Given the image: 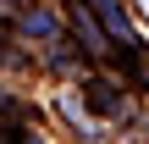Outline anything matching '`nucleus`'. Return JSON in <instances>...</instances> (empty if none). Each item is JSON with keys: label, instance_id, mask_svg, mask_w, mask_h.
Here are the masks:
<instances>
[{"label": "nucleus", "instance_id": "1", "mask_svg": "<svg viewBox=\"0 0 149 144\" xmlns=\"http://www.w3.org/2000/svg\"><path fill=\"white\" fill-rule=\"evenodd\" d=\"M94 6H100V17H105V28H111V33H116V39L127 44V39H133V22L122 17V6H116V0H94Z\"/></svg>", "mask_w": 149, "mask_h": 144}, {"label": "nucleus", "instance_id": "2", "mask_svg": "<svg viewBox=\"0 0 149 144\" xmlns=\"http://www.w3.org/2000/svg\"><path fill=\"white\" fill-rule=\"evenodd\" d=\"M72 28H83V39H88V50H105V39H100V28L83 17V11H72Z\"/></svg>", "mask_w": 149, "mask_h": 144}, {"label": "nucleus", "instance_id": "3", "mask_svg": "<svg viewBox=\"0 0 149 144\" xmlns=\"http://www.w3.org/2000/svg\"><path fill=\"white\" fill-rule=\"evenodd\" d=\"M28 33H55V17H50V11H33V17H28Z\"/></svg>", "mask_w": 149, "mask_h": 144}, {"label": "nucleus", "instance_id": "4", "mask_svg": "<svg viewBox=\"0 0 149 144\" xmlns=\"http://www.w3.org/2000/svg\"><path fill=\"white\" fill-rule=\"evenodd\" d=\"M0 6H17V0H0Z\"/></svg>", "mask_w": 149, "mask_h": 144}]
</instances>
